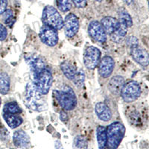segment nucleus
I'll return each mask as SVG.
<instances>
[{"mask_svg": "<svg viewBox=\"0 0 149 149\" xmlns=\"http://www.w3.org/2000/svg\"><path fill=\"white\" fill-rule=\"evenodd\" d=\"M33 84L29 83L25 90V100L28 107L34 111L42 112L47 109L46 100Z\"/></svg>", "mask_w": 149, "mask_h": 149, "instance_id": "f257e3e1", "label": "nucleus"}, {"mask_svg": "<svg viewBox=\"0 0 149 149\" xmlns=\"http://www.w3.org/2000/svg\"><path fill=\"white\" fill-rule=\"evenodd\" d=\"M107 128V144L108 149H117L125 134L126 129L122 122H114Z\"/></svg>", "mask_w": 149, "mask_h": 149, "instance_id": "f03ea898", "label": "nucleus"}, {"mask_svg": "<svg viewBox=\"0 0 149 149\" xmlns=\"http://www.w3.org/2000/svg\"><path fill=\"white\" fill-rule=\"evenodd\" d=\"M61 107L65 111L74 110L77 106V97L74 90L68 85L64 86L59 90L53 92Z\"/></svg>", "mask_w": 149, "mask_h": 149, "instance_id": "7ed1b4c3", "label": "nucleus"}, {"mask_svg": "<svg viewBox=\"0 0 149 149\" xmlns=\"http://www.w3.org/2000/svg\"><path fill=\"white\" fill-rule=\"evenodd\" d=\"M45 26L54 28L56 30H61L63 26V19L58 10L52 5H46L43 9L41 17Z\"/></svg>", "mask_w": 149, "mask_h": 149, "instance_id": "20e7f679", "label": "nucleus"}, {"mask_svg": "<svg viewBox=\"0 0 149 149\" xmlns=\"http://www.w3.org/2000/svg\"><path fill=\"white\" fill-rule=\"evenodd\" d=\"M33 84L37 90L45 95L48 94L52 84V74L48 67L44 68L33 78Z\"/></svg>", "mask_w": 149, "mask_h": 149, "instance_id": "39448f33", "label": "nucleus"}, {"mask_svg": "<svg viewBox=\"0 0 149 149\" xmlns=\"http://www.w3.org/2000/svg\"><path fill=\"white\" fill-rule=\"evenodd\" d=\"M120 95L124 102L127 103L135 102L141 95L140 85L137 81L130 80L125 83Z\"/></svg>", "mask_w": 149, "mask_h": 149, "instance_id": "423d86ee", "label": "nucleus"}, {"mask_svg": "<svg viewBox=\"0 0 149 149\" xmlns=\"http://www.w3.org/2000/svg\"><path fill=\"white\" fill-rule=\"evenodd\" d=\"M101 52L95 46H88L84 52L83 61L84 66L88 70H95L101 61Z\"/></svg>", "mask_w": 149, "mask_h": 149, "instance_id": "0eeeda50", "label": "nucleus"}, {"mask_svg": "<svg viewBox=\"0 0 149 149\" xmlns=\"http://www.w3.org/2000/svg\"><path fill=\"white\" fill-rule=\"evenodd\" d=\"M39 37L40 40L44 44L50 47L55 46L59 40L58 30L45 25H43L40 29Z\"/></svg>", "mask_w": 149, "mask_h": 149, "instance_id": "6e6552de", "label": "nucleus"}, {"mask_svg": "<svg viewBox=\"0 0 149 149\" xmlns=\"http://www.w3.org/2000/svg\"><path fill=\"white\" fill-rule=\"evenodd\" d=\"M79 19L75 14H69L63 21V26L64 28L65 35L67 37H73L78 34L79 31Z\"/></svg>", "mask_w": 149, "mask_h": 149, "instance_id": "1a4fd4ad", "label": "nucleus"}, {"mask_svg": "<svg viewBox=\"0 0 149 149\" xmlns=\"http://www.w3.org/2000/svg\"><path fill=\"white\" fill-rule=\"evenodd\" d=\"M88 34L94 40L103 43L107 40V34L100 22L93 20L88 26Z\"/></svg>", "mask_w": 149, "mask_h": 149, "instance_id": "9d476101", "label": "nucleus"}, {"mask_svg": "<svg viewBox=\"0 0 149 149\" xmlns=\"http://www.w3.org/2000/svg\"><path fill=\"white\" fill-rule=\"evenodd\" d=\"M26 61L32 73L33 78L46 67L44 60L42 57L37 54H29V56H26Z\"/></svg>", "mask_w": 149, "mask_h": 149, "instance_id": "9b49d317", "label": "nucleus"}, {"mask_svg": "<svg viewBox=\"0 0 149 149\" xmlns=\"http://www.w3.org/2000/svg\"><path fill=\"white\" fill-rule=\"evenodd\" d=\"M98 73L104 78H107L111 75L115 67V61L110 56L106 55L98 63Z\"/></svg>", "mask_w": 149, "mask_h": 149, "instance_id": "f8f14e48", "label": "nucleus"}, {"mask_svg": "<svg viewBox=\"0 0 149 149\" xmlns=\"http://www.w3.org/2000/svg\"><path fill=\"white\" fill-rule=\"evenodd\" d=\"M130 55L133 59L142 66H147L149 63V56L146 49L139 47V46L130 49Z\"/></svg>", "mask_w": 149, "mask_h": 149, "instance_id": "ddd939ff", "label": "nucleus"}, {"mask_svg": "<svg viewBox=\"0 0 149 149\" xmlns=\"http://www.w3.org/2000/svg\"><path fill=\"white\" fill-rule=\"evenodd\" d=\"M13 142L16 147L26 149L30 146L31 139L26 131L23 130H17L13 135Z\"/></svg>", "mask_w": 149, "mask_h": 149, "instance_id": "4468645a", "label": "nucleus"}, {"mask_svg": "<svg viewBox=\"0 0 149 149\" xmlns=\"http://www.w3.org/2000/svg\"><path fill=\"white\" fill-rule=\"evenodd\" d=\"M125 78L121 75L113 76L108 83V90L114 95L119 96L121 94L124 84H125Z\"/></svg>", "mask_w": 149, "mask_h": 149, "instance_id": "2eb2a0df", "label": "nucleus"}, {"mask_svg": "<svg viewBox=\"0 0 149 149\" xmlns=\"http://www.w3.org/2000/svg\"><path fill=\"white\" fill-rule=\"evenodd\" d=\"M95 112L98 119L104 122H108L113 116L110 107L103 102H98L95 105Z\"/></svg>", "mask_w": 149, "mask_h": 149, "instance_id": "dca6fc26", "label": "nucleus"}, {"mask_svg": "<svg viewBox=\"0 0 149 149\" xmlns=\"http://www.w3.org/2000/svg\"><path fill=\"white\" fill-rule=\"evenodd\" d=\"M102 27L104 29L106 34L110 35L115 31L119 26V22L116 18L113 17H105L101 21Z\"/></svg>", "mask_w": 149, "mask_h": 149, "instance_id": "f3484780", "label": "nucleus"}, {"mask_svg": "<svg viewBox=\"0 0 149 149\" xmlns=\"http://www.w3.org/2000/svg\"><path fill=\"white\" fill-rule=\"evenodd\" d=\"M127 30H128V28L127 26L119 23V26L118 27V29L113 34H110V39L116 43H120L125 39L127 33Z\"/></svg>", "mask_w": 149, "mask_h": 149, "instance_id": "a211bd4d", "label": "nucleus"}, {"mask_svg": "<svg viewBox=\"0 0 149 149\" xmlns=\"http://www.w3.org/2000/svg\"><path fill=\"white\" fill-rule=\"evenodd\" d=\"M3 118L8 125L12 129L17 128L19 126H20L22 125V122H23V119L18 114L5 113H4Z\"/></svg>", "mask_w": 149, "mask_h": 149, "instance_id": "6ab92c4d", "label": "nucleus"}, {"mask_svg": "<svg viewBox=\"0 0 149 149\" xmlns=\"http://www.w3.org/2000/svg\"><path fill=\"white\" fill-rule=\"evenodd\" d=\"M60 67H61V71L63 72L65 76L69 80L72 81L77 71V69L75 68V66L70 61H63L61 63Z\"/></svg>", "mask_w": 149, "mask_h": 149, "instance_id": "aec40b11", "label": "nucleus"}, {"mask_svg": "<svg viewBox=\"0 0 149 149\" xmlns=\"http://www.w3.org/2000/svg\"><path fill=\"white\" fill-rule=\"evenodd\" d=\"M10 78L5 72H0V93L2 95L8 94L10 90Z\"/></svg>", "mask_w": 149, "mask_h": 149, "instance_id": "412c9836", "label": "nucleus"}, {"mask_svg": "<svg viewBox=\"0 0 149 149\" xmlns=\"http://www.w3.org/2000/svg\"><path fill=\"white\" fill-rule=\"evenodd\" d=\"M96 138L99 149H104L107 144V128L104 126H98L96 129Z\"/></svg>", "mask_w": 149, "mask_h": 149, "instance_id": "4be33fe9", "label": "nucleus"}, {"mask_svg": "<svg viewBox=\"0 0 149 149\" xmlns=\"http://www.w3.org/2000/svg\"><path fill=\"white\" fill-rule=\"evenodd\" d=\"M118 21L120 24L125 25L127 26V28H130L133 26V20L132 18L130 17V14L126 10V9L122 8L119 9V12H118Z\"/></svg>", "mask_w": 149, "mask_h": 149, "instance_id": "5701e85b", "label": "nucleus"}, {"mask_svg": "<svg viewBox=\"0 0 149 149\" xmlns=\"http://www.w3.org/2000/svg\"><path fill=\"white\" fill-rule=\"evenodd\" d=\"M3 111L5 113L11 114H19L22 112V109L19 107V105L15 102H10L5 104L4 106Z\"/></svg>", "mask_w": 149, "mask_h": 149, "instance_id": "b1692460", "label": "nucleus"}, {"mask_svg": "<svg viewBox=\"0 0 149 149\" xmlns=\"http://www.w3.org/2000/svg\"><path fill=\"white\" fill-rule=\"evenodd\" d=\"M84 72L81 69H79V70H77L74 78L72 80V81L73 82V84H74L77 87H78V88H81V87H83L84 84Z\"/></svg>", "mask_w": 149, "mask_h": 149, "instance_id": "393cba45", "label": "nucleus"}, {"mask_svg": "<svg viewBox=\"0 0 149 149\" xmlns=\"http://www.w3.org/2000/svg\"><path fill=\"white\" fill-rule=\"evenodd\" d=\"M88 142L82 136H77L73 141V149H87Z\"/></svg>", "mask_w": 149, "mask_h": 149, "instance_id": "a878e982", "label": "nucleus"}, {"mask_svg": "<svg viewBox=\"0 0 149 149\" xmlns=\"http://www.w3.org/2000/svg\"><path fill=\"white\" fill-rule=\"evenodd\" d=\"M56 3L58 9L62 12L70 11L72 6V0H56Z\"/></svg>", "mask_w": 149, "mask_h": 149, "instance_id": "bb28decb", "label": "nucleus"}, {"mask_svg": "<svg viewBox=\"0 0 149 149\" xmlns=\"http://www.w3.org/2000/svg\"><path fill=\"white\" fill-rule=\"evenodd\" d=\"M3 19L5 23L8 26H11L14 24V15H13V11L10 9H8L3 13Z\"/></svg>", "mask_w": 149, "mask_h": 149, "instance_id": "cd10ccee", "label": "nucleus"}, {"mask_svg": "<svg viewBox=\"0 0 149 149\" xmlns=\"http://www.w3.org/2000/svg\"><path fill=\"white\" fill-rule=\"evenodd\" d=\"M126 42H127V46L130 48V49L139 46V40L134 36H130L127 37L126 40Z\"/></svg>", "mask_w": 149, "mask_h": 149, "instance_id": "c85d7f7f", "label": "nucleus"}, {"mask_svg": "<svg viewBox=\"0 0 149 149\" xmlns=\"http://www.w3.org/2000/svg\"><path fill=\"white\" fill-rule=\"evenodd\" d=\"M8 36V31L6 27L2 23H0V41H3Z\"/></svg>", "mask_w": 149, "mask_h": 149, "instance_id": "c756f323", "label": "nucleus"}, {"mask_svg": "<svg viewBox=\"0 0 149 149\" xmlns=\"http://www.w3.org/2000/svg\"><path fill=\"white\" fill-rule=\"evenodd\" d=\"M77 8H83L86 5V0H72Z\"/></svg>", "mask_w": 149, "mask_h": 149, "instance_id": "7c9ffc66", "label": "nucleus"}, {"mask_svg": "<svg viewBox=\"0 0 149 149\" xmlns=\"http://www.w3.org/2000/svg\"><path fill=\"white\" fill-rule=\"evenodd\" d=\"M8 0H0V14H2L7 10Z\"/></svg>", "mask_w": 149, "mask_h": 149, "instance_id": "2f4dec72", "label": "nucleus"}, {"mask_svg": "<svg viewBox=\"0 0 149 149\" xmlns=\"http://www.w3.org/2000/svg\"><path fill=\"white\" fill-rule=\"evenodd\" d=\"M60 119L62 122H66L68 120V116L67 113H66L65 110H63V111L61 112L60 113Z\"/></svg>", "mask_w": 149, "mask_h": 149, "instance_id": "473e14b6", "label": "nucleus"}, {"mask_svg": "<svg viewBox=\"0 0 149 149\" xmlns=\"http://www.w3.org/2000/svg\"><path fill=\"white\" fill-rule=\"evenodd\" d=\"M54 147L55 149H63V145L60 140H56L54 142Z\"/></svg>", "mask_w": 149, "mask_h": 149, "instance_id": "72a5a7b5", "label": "nucleus"}, {"mask_svg": "<svg viewBox=\"0 0 149 149\" xmlns=\"http://www.w3.org/2000/svg\"><path fill=\"white\" fill-rule=\"evenodd\" d=\"M133 1H134V0H123V2L127 5H131V4H132V2H133Z\"/></svg>", "mask_w": 149, "mask_h": 149, "instance_id": "f704fd0d", "label": "nucleus"}, {"mask_svg": "<svg viewBox=\"0 0 149 149\" xmlns=\"http://www.w3.org/2000/svg\"><path fill=\"white\" fill-rule=\"evenodd\" d=\"M96 2H101L102 1V0H95Z\"/></svg>", "mask_w": 149, "mask_h": 149, "instance_id": "c9c22d12", "label": "nucleus"}, {"mask_svg": "<svg viewBox=\"0 0 149 149\" xmlns=\"http://www.w3.org/2000/svg\"><path fill=\"white\" fill-rule=\"evenodd\" d=\"M1 104H2V99L0 98V107H1Z\"/></svg>", "mask_w": 149, "mask_h": 149, "instance_id": "e433bc0d", "label": "nucleus"}]
</instances>
